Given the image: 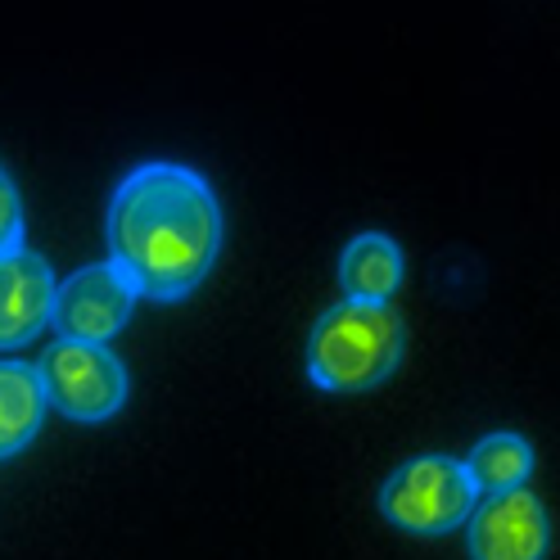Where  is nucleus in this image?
I'll return each instance as SVG.
<instances>
[{
    "instance_id": "f257e3e1",
    "label": "nucleus",
    "mask_w": 560,
    "mask_h": 560,
    "mask_svg": "<svg viewBox=\"0 0 560 560\" xmlns=\"http://www.w3.org/2000/svg\"><path fill=\"white\" fill-rule=\"evenodd\" d=\"M222 254L218 195L186 163H140L109 199V262L140 299L177 303Z\"/></svg>"
},
{
    "instance_id": "f03ea898",
    "label": "nucleus",
    "mask_w": 560,
    "mask_h": 560,
    "mask_svg": "<svg viewBox=\"0 0 560 560\" xmlns=\"http://www.w3.org/2000/svg\"><path fill=\"white\" fill-rule=\"evenodd\" d=\"M402 348L407 330L389 303L343 299L307 335V380L326 394H366L398 371Z\"/></svg>"
},
{
    "instance_id": "7ed1b4c3",
    "label": "nucleus",
    "mask_w": 560,
    "mask_h": 560,
    "mask_svg": "<svg viewBox=\"0 0 560 560\" xmlns=\"http://www.w3.org/2000/svg\"><path fill=\"white\" fill-rule=\"evenodd\" d=\"M479 488L452 457H416L380 488V511L407 534H447L470 520Z\"/></svg>"
},
{
    "instance_id": "20e7f679",
    "label": "nucleus",
    "mask_w": 560,
    "mask_h": 560,
    "mask_svg": "<svg viewBox=\"0 0 560 560\" xmlns=\"http://www.w3.org/2000/svg\"><path fill=\"white\" fill-rule=\"evenodd\" d=\"M37 375L46 384V402L68 420H82V425L109 420L127 402V371L109 353V343L59 335L37 362Z\"/></svg>"
},
{
    "instance_id": "39448f33",
    "label": "nucleus",
    "mask_w": 560,
    "mask_h": 560,
    "mask_svg": "<svg viewBox=\"0 0 560 560\" xmlns=\"http://www.w3.org/2000/svg\"><path fill=\"white\" fill-rule=\"evenodd\" d=\"M131 280L114 262H91L73 271L68 280L55 285V307H50V326L63 339H86V343H109L136 307Z\"/></svg>"
},
{
    "instance_id": "423d86ee",
    "label": "nucleus",
    "mask_w": 560,
    "mask_h": 560,
    "mask_svg": "<svg viewBox=\"0 0 560 560\" xmlns=\"http://www.w3.org/2000/svg\"><path fill=\"white\" fill-rule=\"evenodd\" d=\"M466 542L475 560H542L551 524L529 488H506V493H488V502L470 511Z\"/></svg>"
},
{
    "instance_id": "0eeeda50",
    "label": "nucleus",
    "mask_w": 560,
    "mask_h": 560,
    "mask_svg": "<svg viewBox=\"0 0 560 560\" xmlns=\"http://www.w3.org/2000/svg\"><path fill=\"white\" fill-rule=\"evenodd\" d=\"M55 271L42 254L19 244L14 254H0V348H19L50 326L55 307Z\"/></svg>"
},
{
    "instance_id": "6e6552de",
    "label": "nucleus",
    "mask_w": 560,
    "mask_h": 560,
    "mask_svg": "<svg viewBox=\"0 0 560 560\" xmlns=\"http://www.w3.org/2000/svg\"><path fill=\"white\" fill-rule=\"evenodd\" d=\"M46 384L37 366L27 362H0V462L19 457V452L42 434L46 420Z\"/></svg>"
},
{
    "instance_id": "1a4fd4ad",
    "label": "nucleus",
    "mask_w": 560,
    "mask_h": 560,
    "mask_svg": "<svg viewBox=\"0 0 560 560\" xmlns=\"http://www.w3.org/2000/svg\"><path fill=\"white\" fill-rule=\"evenodd\" d=\"M339 285L348 299L389 303V294L402 285V249L380 231L353 235L339 258Z\"/></svg>"
},
{
    "instance_id": "9d476101",
    "label": "nucleus",
    "mask_w": 560,
    "mask_h": 560,
    "mask_svg": "<svg viewBox=\"0 0 560 560\" xmlns=\"http://www.w3.org/2000/svg\"><path fill=\"white\" fill-rule=\"evenodd\" d=\"M462 466L479 493H506V488H524V479L534 475V447L520 434H488Z\"/></svg>"
},
{
    "instance_id": "9b49d317",
    "label": "nucleus",
    "mask_w": 560,
    "mask_h": 560,
    "mask_svg": "<svg viewBox=\"0 0 560 560\" xmlns=\"http://www.w3.org/2000/svg\"><path fill=\"white\" fill-rule=\"evenodd\" d=\"M23 244V199L19 186L10 182V172L0 167V254H14Z\"/></svg>"
}]
</instances>
